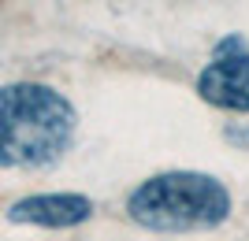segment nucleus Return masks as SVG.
Instances as JSON below:
<instances>
[{
    "label": "nucleus",
    "mask_w": 249,
    "mask_h": 241,
    "mask_svg": "<svg viewBox=\"0 0 249 241\" xmlns=\"http://www.w3.org/2000/svg\"><path fill=\"white\" fill-rule=\"evenodd\" d=\"M223 137H227L231 145H238V148H246V152H249V126H227Z\"/></svg>",
    "instance_id": "obj_5"
},
{
    "label": "nucleus",
    "mask_w": 249,
    "mask_h": 241,
    "mask_svg": "<svg viewBox=\"0 0 249 241\" xmlns=\"http://www.w3.org/2000/svg\"><path fill=\"white\" fill-rule=\"evenodd\" d=\"M71 100L41 82L0 85V167H49L74 137Z\"/></svg>",
    "instance_id": "obj_1"
},
{
    "label": "nucleus",
    "mask_w": 249,
    "mask_h": 241,
    "mask_svg": "<svg viewBox=\"0 0 249 241\" xmlns=\"http://www.w3.org/2000/svg\"><path fill=\"white\" fill-rule=\"evenodd\" d=\"M93 215V200L82 193H37V197H22L8 208L11 223H30V226H78Z\"/></svg>",
    "instance_id": "obj_4"
},
{
    "label": "nucleus",
    "mask_w": 249,
    "mask_h": 241,
    "mask_svg": "<svg viewBox=\"0 0 249 241\" xmlns=\"http://www.w3.org/2000/svg\"><path fill=\"white\" fill-rule=\"evenodd\" d=\"M197 93L212 108L249 112V45L242 33H227L212 48V60L197 74Z\"/></svg>",
    "instance_id": "obj_3"
},
{
    "label": "nucleus",
    "mask_w": 249,
    "mask_h": 241,
    "mask_svg": "<svg viewBox=\"0 0 249 241\" xmlns=\"http://www.w3.org/2000/svg\"><path fill=\"white\" fill-rule=\"evenodd\" d=\"M126 211L138 226L160 234L212 230L231 215L227 186L205 171H164L138 182L126 197Z\"/></svg>",
    "instance_id": "obj_2"
}]
</instances>
